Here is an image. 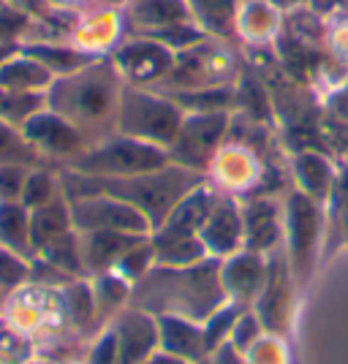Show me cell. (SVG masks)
I'll use <instances>...</instances> for the list:
<instances>
[{
  "mask_svg": "<svg viewBox=\"0 0 348 364\" xmlns=\"http://www.w3.org/2000/svg\"><path fill=\"white\" fill-rule=\"evenodd\" d=\"M226 302V291L221 283V258H204L191 267L152 264L131 286L128 304L150 316H182L204 323Z\"/></svg>",
  "mask_w": 348,
  "mask_h": 364,
  "instance_id": "cell-1",
  "label": "cell"
},
{
  "mask_svg": "<svg viewBox=\"0 0 348 364\" xmlns=\"http://www.w3.org/2000/svg\"><path fill=\"white\" fill-rule=\"evenodd\" d=\"M122 76L115 60H93L74 74L52 79L46 107L74 125L88 139V147L117 134V109L122 95Z\"/></svg>",
  "mask_w": 348,
  "mask_h": 364,
  "instance_id": "cell-2",
  "label": "cell"
},
{
  "mask_svg": "<svg viewBox=\"0 0 348 364\" xmlns=\"http://www.w3.org/2000/svg\"><path fill=\"white\" fill-rule=\"evenodd\" d=\"M60 182L65 198L106 193V196L134 204L137 210L147 215L152 231H158L182 198L191 191H196L201 182H207V174L180 166V164H169L158 171L131 174V177H88L71 168H60Z\"/></svg>",
  "mask_w": 348,
  "mask_h": 364,
  "instance_id": "cell-3",
  "label": "cell"
},
{
  "mask_svg": "<svg viewBox=\"0 0 348 364\" xmlns=\"http://www.w3.org/2000/svg\"><path fill=\"white\" fill-rule=\"evenodd\" d=\"M3 313H6L3 318L11 326H16L19 332L33 337L36 346L55 343V340H63V337L74 332L71 321H68L65 294H63V289H55V286H41V283L19 286L16 291L9 294Z\"/></svg>",
  "mask_w": 348,
  "mask_h": 364,
  "instance_id": "cell-4",
  "label": "cell"
},
{
  "mask_svg": "<svg viewBox=\"0 0 348 364\" xmlns=\"http://www.w3.org/2000/svg\"><path fill=\"white\" fill-rule=\"evenodd\" d=\"M169 164H172L169 147L115 134V136L88 147L65 168L88 174V177H131V174L158 171Z\"/></svg>",
  "mask_w": 348,
  "mask_h": 364,
  "instance_id": "cell-5",
  "label": "cell"
},
{
  "mask_svg": "<svg viewBox=\"0 0 348 364\" xmlns=\"http://www.w3.org/2000/svg\"><path fill=\"white\" fill-rule=\"evenodd\" d=\"M182 112L169 95L144 90L139 85H125L117 109V134L134 136L150 144L169 147L182 125Z\"/></svg>",
  "mask_w": 348,
  "mask_h": 364,
  "instance_id": "cell-6",
  "label": "cell"
},
{
  "mask_svg": "<svg viewBox=\"0 0 348 364\" xmlns=\"http://www.w3.org/2000/svg\"><path fill=\"white\" fill-rule=\"evenodd\" d=\"M283 242H286V258L294 283L305 289L307 280L313 277L318 258V245L324 237V213L321 204L307 198L300 191H291L283 201Z\"/></svg>",
  "mask_w": 348,
  "mask_h": 364,
  "instance_id": "cell-7",
  "label": "cell"
},
{
  "mask_svg": "<svg viewBox=\"0 0 348 364\" xmlns=\"http://www.w3.org/2000/svg\"><path fill=\"white\" fill-rule=\"evenodd\" d=\"M228 112H194L185 114L174 141L169 144L172 164H180L201 174H210L212 161L226 144L228 136Z\"/></svg>",
  "mask_w": 348,
  "mask_h": 364,
  "instance_id": "cell-8",
  "label": "cell"
},
{
  "mask_svg": "<svg viewBox=\"0 0 348 364\" xmlns=\"http://www.w3.org/2000/svg\"><path fill=\"white\" fill-rule=\"evenodd\" d=\"M76 231H120L134 237H152V223L134 204L106 193L68 198Z\"/></svg>",
  "mask_w": 348,
  "mask_h": 364,
  "instance_id": "cell-9",
  "label": "cell"
},
{
  "mask_svg": "<svg viewBox=\"0 0 348 364\" xmlns=\"http://www.w3.org/2000/svg\"><path fill=\"white\" fill-rule=\"evenodd\" d=\"M270 272H267V283L261 294L253 302V313L258 316L264 332L280 334L288 337L291 332V321H294V310H297V283H294V274L288 267L286 250L278 247L270 253Z\"/></svg>",
  "mask_w": 348,
  "mask_h": 364,
  "instance_id": "cell-10",
  "label": "cell"
},
{
  "mask_svg": "<svg viewBox=\"0 0 348 364\" xmlns=\"http://www.w3.org/2000/svg\"><path fill=\"white\" fill-rule=\"evenodd\" d=\"M22 134L28 136V141L36 150L41 152L46 164L52 161V164H60L63 168L88 150V139L49 107L36 112L31 120L22 125Z\"/></svg>",
  "mask_w": 348,
  "mask_h": 364,
  "instance_id": "cell-11",
  "label": "cell"
},
{
  "mask_svg": "<svg viewBox=\"0 0 348 364\" xmlns=\"http://www.w3.org/2000/svg\"><path fill=\"white\" fill-rule=\"evenodd\" d=\"M199 240L204 245L210 258H228L240 253L245 247V223H243V207L237 198L228 196L226 191L218 196L212 204L207 220L199 228Z\"/></svg>",
  "mask_w": 348,
  "mask_h": 364,
  "instance_id": "cell-12",
  "label": "cell"
},
{
  "mask_svg": "<svg viewBox=\"0 0 348 364\" xmlns=\"http://www.w3.org/2000/svg\"><path fill=\"white\" fill-rule=\"evenodd\" d=\"M115 65L128 85H158L164 82L174 65V55L167 44L139 36L137 41H128L117 49Z\"/></svg>",
  "mask_w": 348,
  "mask_h": 364,
  "instance_id": "cell-13",
  "label": "cell"
},
{
  "mask_svg": "<svg viewBox=\"0 0 348 364\" xmlns=\"http://www.w3.org/2000/svg\"><path fill=\"white\" fill-rule=\"evenodd\" d=\"M270 272V256L243 247L240 253L221 261V283L226 291L228 302H237L243 307H253L256 296L261 294Z\"/></svg>",
  "mask_w": 348,
  "mask_h": 364,
  "instance_id": "cell-14",
  "label": "cell"
},
{
  "mask_svg": "<svg viewBox=\"0 0 348 364\" xmlns=\"http://www.w3.org/2000/svg\"><path fill=\"white\" fill-rule=\"evenodd\" d=\"M112 329L117 337V364H142L158 350V321L139 307L128 304L120 310Z\"/></svg>",
  "mask_w": 348,
  "mask_h": 364,
  "instance_id": "cell-15",
  "label": "cell"
},
{
  "mask_svg": "<svg viewBox=\"0 0 348 364\" xmlns=\"http://www.w3.org/2000/svg\"><path fill=\"white\" fill-rule=\"evenodd\" d=\"M245 247L270 256L273 250L283 247V207L270 196H251L243 207Z\"/></svg>",
  "mask_w": 348,
  "mask_h": 364,
  "instance_id": "cell-16",
  "label": "cell"
},
{
  "mask_svg": "<svg viewBox=\"0 0 348 364\" xmlns=\"http://www.w3.org/2000/svg\"><path fill=\"white\" fill-rule=\"evenodd\" d=\"M147 237H134V234H120V231H79V253L85 264V274L112 272L122 256L137 247Z\"/></svg>",
  "mask_w": 348,
  "mask_h": 364,
  "instance_id": "cell-17",
  "label": "cell"
},
{
  "mask_svg": "<svg viewBox=\"0 0 348 364\" xmlns=\"http://www.w3.org/2000/svg\"><path fill=\"white\" fill-rule=\"evenodd\" d=\"M191 9L185 0H128V22L139 36L158 38L164 33L191 25Z\"/></svg>",
  "mask_w": 348,
  "mask_h": 364,
  "instance_id": "cell-18",
  "label": "cell"
},
{
  "mask_svg": "<svg viewBox=\"0 0 348 364\" xmlns=\"http://www.w3.org/2000/svg\"><path fill=\"white\" fill-rule=\"evenodd\" d=\"M210 171H215L218 188L226 191V193L228 191L231 193L253 191L258 180H261V174H264L256 152H251L248 147H240V144H231V141H226L221 147V152L215 155Z\"/></svg>",
  "mask_w": 348,
  "mask_h": 364,
  "instance_id": "cell-19",
  "label": "cell"
},
{
  "mask_svg": "<svg viewBox=\"0 0 348 364\" xmlns=\"http://www.w3.org/2000/svg\"><path fill=\"white\" fill-rule=\"evenodd\" d=\"M155 321H158V348L161 350L180 356L191 364L210 356L204 323L182 318V316H155Z\"/></svg>",
  "mask_w": 348,
  "mask_h": 364,
  "instance_id": "cell-20",
  "label": "cell"
},
{
  "mask_svg": "<svg viewBox=\"0 0 348 364\" xmlns=\"http://www.w3.org/2000/svg\"><path fill=\"white\" fill-rule=\"evenodd\" d=\"M291 177L297 182V191L318 201V204L329 201L334 193V185H337L334 166L321 152L313 150H300L291 158Z\"/></svg>",
  "mask_w": 348,
  "mask_h": 364,
  "instance_id": "cell-21",
  "label": "cell"
},
{
  "mask_svg": "<svg viewBox=\"0 0 348 364\" xmlns=\"http://www.w3.org/2000/svg\"><path fill=\"white\" fill-rule=\"evenodd\" d=\"M65 294V307H68V321L82 340H93L95 334L106 329V323L98 316V304H95V294H93L90 277H76L68 286H63Z\"/></svg>",
  "mask_w": 348,
  "mask_h": 364,
  "instance_id": "cell-22",
  "label": "cell"
},
{
  "mask_svg": "<svg viewBox=\"0 0 348 364\" xmlns=\"http://www.w3.org/2000/svg\"><path fill=\"white\" fill-rule=\"evenodd\" d=\"M71 231H76V228L71 220V204H68L65 193L44 204V207H38V210H31V242L36 253L44 250L46 245L68 237Z\"/></svg>",
  "mask_w": 348,
  "mask_h": 364,
  "instance_id": "cell-23",
  "label": "cell"
},
{
  "mask_svg": "<svg viewBox=\"0 0 348 364\" xmlns=\"http://www.w3.org/2000/svg\"><path fill=\"white\" fill-rule=\"evenodd\" d=\"M55 76L31 55L9 58L0 65V87L16 92H46Z\"/></svg>",
  "mask_w": 348,
  "mask_h": 364,
  "instance_id": "cell-24",
  "label": "cell"
},
{
  "mask_svg": "<svg viewBox=\"0 0 348 364\" xmlns=\"http://www.w3.org/2000/svg\"><path fill=\"white\" fill-rule=\"evenodd\" d=\"M0 245L25 258L36 256L31 242V210L22 201H0Z\"/></svg>",
  "mask_w": 348,
  "mask_h": 364,
  "instance_id": "cell-25",
  "label": "cell"
},
{
  "mask_svg": "<svg viewBox=\"0 0 348 364\" xmlns=\"http://www.w3.org/2000/svg\"><path fill=\"white\" fill-rule=\"evenodd\" d=\"M204 33L228 38L237 31V0H185Z\"/></svg>",
  "mask_w": 348,
  "mask_h": 364,
  "instance_id": "cell-26",
  "label": "cell"
},
{
  "mask_svg": "<svg viewBox=\"0 0 348 364\" xmlns=\"http://www.w3.org/2000/svg\"><path fill=\"white\" fill-rule=\"evenodd\" d=\"M93 294H95V304H98V316L106 326L115 321V316L128 307L131 302V286L125 277H120L117 272H101L90 274Z\"/></svg>",
  "mask_w": 348,
  "mask_h": 364,
  "instance_id": "cell-27",
  "label": "cell"
},
{
  "mask_svg": "<svg viewBox=\"0 0 348 364\" xmlns=\"http://www.w3.org/2000/svg\"><path fill=\"white\" fill-rule=\"evenodd\" d=\"M3 164L36 168V166H44L46 161L41 158V152L28 141V136L22 134V128L0 120V166Z\"/></svg>",
  "mask_w": 348,
  "mask_h": 364,
  "instance_id": "cell-28",
  "label": "cell"
},
{
  "mask_svg": "<svg viewBox=\"0 0 348 364\" xmlns=\"http://www.w3.org/2000/svg\"><path fill=\"white\" fill-rule=\"evenodd\" d=\"M25 55H31L33 60H38L52 76L74 74L79 68L90 65V58L85 52H76L68 46H52V44H33L25 49Z\"/></svg>",
  "mask_w": 348,
  "mask_h": 364,
  "instance_id": "cell-29",
  "label": "cell"
},
{
  "mask_svg": "<svg viewBox=\"0 0 348 364\" xmlns=\"http://www.w3.org/2000/svg\"><path fill=\"white\" fill-rule=\"evenodd\" d=\"M63 196V182H60V171H49L46 166H36L31 168L28 180H25V188H22V204L28 210H38L49 201Z\"/></svg>",
  "mask_w": 348,
  "mask_h": 364,
  "instance_id": "cell-30",
  "label": "cell"
},
{
  "mask_svg": "<svg viewBox=\"0 0 348 364\" xmlns=\"http://www.w3.org/2000/svg\"><path fill=\"white\" fill-rule=\"evenodd\" d=\"M41 109H46L44 92H16L0 87V120L22 128Z\"/></svg>",
  "mask_w": 348,
  "mask_h": 364,
  "instance_id": "cell-31",
  "label": "cell"
},
{
  "mask_svg": "<svg viewBox=\"0 0 348 364\" xmlns=\"http://www.w3.org/2000/svg\"><path fill=\"white\" fill-rule=\"evenodd\" d=\"M38 356L36 340L0 318V364H31Z\"/></svg>",
  "mask_w": 348,
  "mask_h": 364,
  "instance_id": "cell-32",
  "label": "cell"
},
{
  "mask_svg": "<svg viewBox=\"0 0 348 364\" xmlns=\"http://www.w3.org/2000/svg\"><path fill=\"white\" fill-rule=\"evenodd\" d=\"M234 107L240 109V114L251 117V120L267 122V125L273 120V104H270L264 87L258 85V79H253V76L243 79V85L234 90Z\"/></svg>",
  "mask_w": 348,
  "mask_h": 364,
  "instance_id": "cell-33",
  "label": "cell"
},
{
  "mask_svg": "<svg viewBox=\"0 0 348 364\" xmlns=\"http://www.w3.org/2000/svg\"><path fill=\"white\" fill-rule=\"evenodd\" d=\"M245 359H248V364H291L286 337L264 332L251 348L245 350Z\"/></svg>",
  "mask_w": 348,
  "mask_h": 364,
  "instance_id": "cell-34",
  "label": "cell"
},
{
  "mask_svg": "<svg viewBox=\"0 0 348 364\" xmlns=\"http://www.w3.org/2000/svg\"><path fill=\"white\" fill-rule=\"evenodd\" d=\"M25 283H31V258L0 245V286L11 294Z\"/></svg>",
  "mask_w": 348,
  "mask_h": 364,
  "instance_id": "cell-35",
  "label": "cell"
},
{
  "mask_svg": "<svg viewBox=\"0 0 348 364\" xmlns=\"http://www.w3.org/2000/svg\"><path fill=\"white\" fill-rule=\"evenodd\" d=\"M82 362L85 364H117V337H115L112 323L93 337Z\"/></svg>",
  "mask_w": 348,
  "mask_h": 364,
  "instance_id": "cell-36",
  "label": "cell"
},
{
  "mask_svg": "<svg viewBox=\"0 0 348 364\" xmlns=\"http://www.w3.org/2000/svg\"><path fill=\"white\" fill-rule=\"evenodd\" d=\"M261 334H264V326H261L258 316L253 313V310H245L243 316L237 318V323H234L231 334H228V343L240 350V353H245V350L251 348Z\"/></svg>",
  "mask_w": 348,
  "mask_h": 364,
  "instance_id": "cell-37",
  "label": "cell"
},
{
  "mask_svg": "<svg viewBox=\"0 0 348 364\" xmlns=\"http://www.w3.org/2000/svg\"><path fill=\"white\" fill-rule=\"evenodd\" d=\"M28 174H31V166L3 164L0 166V201H19Z\"/></svg>",
  "mask_w": 348,
  "mask_h": 364,
  "instance_id": "cell-38",
  "label": "cell"
},
{
  "mask_svg": "<svg viewBox=\"0 0 348 364\" xmlns=\"http://www.w3.org/2000/svg\"><path fill=\"white\" fill-rule=\"evenodd\" d=\"M210 362L212 364H248V359H245V353H240V350L226 340V343H221V346L210 353Z\"/></svg>",
  "mask_w": 348,
  "mask_h": 364,
  "instance_id": "cell-39",
  "label": "cell"
},
{
  "mask_svg": "<svg viewBox=\"0 0 348 364\" xmlns=\"http://www.w3.org/2000/svg\"><path fill=\"white\" fill-rule=\"evenodd\" d=\"M332 109L343 117V120H348V82L340 87V90L334 92V104H332Z\"/></svg>",
  "mask_w": 348,
  "mask_h": 364,
  "instance_id": "cell-40",
  "label": "cell"
},
{
  "mask_svg": "<svg viewBox=\"0 0 348 364\" xmlns=\"http://www.w3.org/2000/svg\"><path fill=\"white\" fill-rule=\"evenodd\" d=\"M142 364H191V362H185V359H180V356H172V353L158 348L147 362H142Z\"/></svg>",
  "mask_w": 348,
  "mask_h": 364,
  "instance_id": "cell-41",
  "label": "cell"
},
{
  "mask_svg": "<svg viewBox=\"0 0 348 364\" xmlns=\"http://www.w3.org/2000/svg\"><path fill=\"white\" fill-rule=\"evenodd\" d=\"M11 52H14V49H11V44H0V65L11 58Z\"/></svg>",
  "mask_w": 348,
  "mask_h": 364,
  "instance_id": "cell-42",
  "label": "cell"
},
{
  "mask_svg": "<svg viewBox=\"0 0 348 364\" xmlns=\"http://www.w3.org/2000/svg\"><path fill=\"white\" fill-rule=\"evenodd\" d=\"M196 364H212V362H210V356H207V359H201V362H196Z\"/></svg>",
  "mask_w": 348,
  "mask_h": 364,
  "instance_id": "cell-43",
  "label": "cell"
},
{
  "mask_svg": "<svg viewBox=\"0 0 348 364\" xmlns=\"http://www.w3.org/2000/svg\"><path fill=\"white\" fill-rule=\"evenodd\" d=\"M251 3H253V0H251Z\"/></svg>",
  "mask_w": 348,
  "mask_h": 364,
  "instance_id": "cell-44",
  "label": "cell"
}]
</instances>
